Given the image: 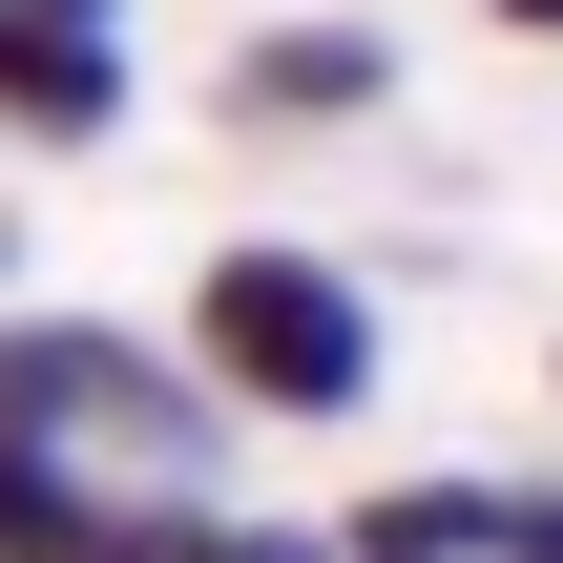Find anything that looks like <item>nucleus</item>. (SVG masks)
Segmentation results:
<instances>
[{
    "label": "nucleus",
    "instance_id": "1a4fd4ad",
    "mask_svg": "<svg viewBox=\"0 0 563 563\" xmlns=\"http://www.w3.org/2000/svg\"><path fill=\"white\" fill-rule=\"evenodd\" d=\"M481 21H501V42H543V63H563V0H481Z\"/></svg>",
    "mask_w": 563,
    "mask_h": 563
},
{
    "label": "nucleus",
    "instance_id": "0eeeda50",
    "mask_svg": "<svg viewBox=\"0 0 563 563\" xmlns=\"http://www.w3.org/2000/svg\"><path fill=\"white\" fill-rule=\"evenodd\" d=\"M0 42H125V0H0Z\"/></svg>",
    "mask_w": 563,
    "mask_h": 563
},
{
    "label": "nucleus",
    "instance_id": "7ed1b4c3",
    "mask_svg": "<svg viewBox=\"0 0 563 563\" xmlns=\"http://www.w3.org/2000/svg\"><path fill=\"white\" fill-rule=\"evenodd\" d=\"M146 543V501L104 481V460H63V439H0V563H125Z\"/></svg>",
    "mask_w": 563,
    "mask_h": 563
},
{
    "label": "nucleus",
    "instance_id": "6e6552de",
    "mask_svg": "<svg viewBox=\"0 0 563 563\" xmlns=\"http://www.w3.org/2000/svg\"><path fill=\"white\" fill-rule=\"evenodd\" d=\"M501 563H563V481H501Z\"/></svg>",
    "mask_w": 563,
    "mask_h": 563
},
{
    "label": "nucleus",
    "instance_id": "f03ea898",
    "mask_svg": "<svg viewBox=\"0 0 563 563\" xmlns=\"http://www.w3.org/2000/svg\"><path fill=\"white\" fill-rule=\"evenodd\" d=\"M376 104H397V42L376 21H272L230 63V125H376Z\"/></svg>",
    "mask_w": 563,
    "mask_h": 563
},
{
    "label": "nucleus",
    "instance_id": "f257e3e1",
    "mask_svg": "<svg viewBox=\"0 0 563 563\" xmlns=\"http://www.w3.org/2000/svg\"><path fill=\"white\" fill-rule=\"evenodd\" d=\"M188 376L230 418H355L376 397V292L334 251H292V230H230L188 272Z\"/></svg>",
    "mask_w": 563,
    "mask_h": 563
},
{
    "label": "nucleus",
    "instance_id": "20e7f679",
    "mask_svg": "<svg viewBox=\"0 0 563 563\" xmlns=\"http://www.w3.org/2000/svg\"><path fill=\"white\" fill-rule=\"evenodd\" d=\"M334 563H501V481H376L334 522Z\"/></svg>",
    "mask_w": 563,
    "mask_h": 563
},
{
    "label": "nucleus",
    "instance_id": "423d86ee",
    "mask_svg": "<svg viewBox=\"0 0 563 563\" xmlns=\"http://www.w3.org/2000/svg\"><path fill=\"white\" fill-rule=\"evenodd\" d=\"M125 563H334V543H313V522H251V501H146Z\"/></svg>",
    "mask_w": 563,
    "mask_h": 563
},
{
    "label": "nucleus",
    "instance_id": "39448f33",
    "mask_svg": "<svg viewBox=\"0 0 563 563\" xmlns=\"http://www.w3.org/2000/svg\"><path fill=\"white\" fill-rule=\"evenodd\" d=\"M0 125L21 146H104L125 125V42H0Z\"/></svg>",
    "mask_w": 563,
    "mask_h": 563
}]
</instances>
